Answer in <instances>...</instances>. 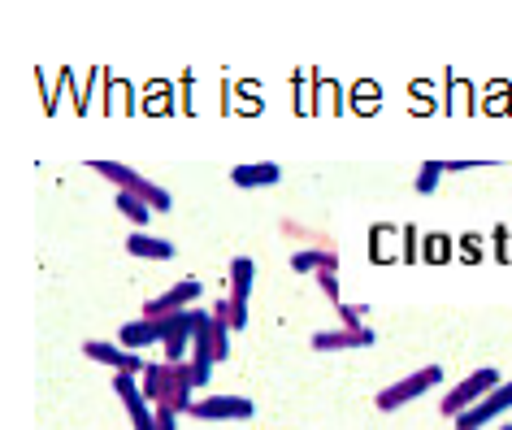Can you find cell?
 Wrapping results in <instances>:
<instances>
[{
  "label": "cell",
  "mask_w": 512,
  "mask_h": 430,
  "mask_svg": "<svg viewBox=\"0 0 512 430\" xmlns=\"http://www.w3.org/2000/svg\"><path fill=\"white\" fill-rule=\"evenodd\" d=\"M499 430H512V422H504V426H499Z\"/></svg>",
  "instance_id": "7402d4cb"
},
{
  "label": "cell",
  "mask_w": 512,
  "mask_h": 430,
  "mask_svg": "<svg viewBox=\"0 0 512 430\" xmlns=\"http://www.w3.org/2000/svg\"><path fill=\"white\" fill-rule=\"evenodd\" d=\"M113 387H118L122 409L131 417L135 430H157V409H152V400L144 396V387H139L135 374H113Z\"/></svg>",
  "instance_id": "8992f818"
},
{
  "label": "cell",
  "mask_w": 512,
  "mask_h": 430,
  "mask_svg": "<svg viewBox=\"0 0 512 430\" xmlns=\"http://www.w3.org/2000/svg\"><path fill=\"white\" fill-rule=\"evenodd\" d=\"M291 270L296 274H322V270H339V252L330 244H313V248H300L291 257Z\"/></svg>",
  "instance_id": "4fadbf2b"
},
{
  "label": "cell",
  "mask_w": 512,
  "mask_h": 430,
  "mask_svg": "<svg viewBox=\"0 0 512 430\" xmlns=\"http://www.w3.org/2000/svg\"><path fill=\"white\" fill-rule=\"evenodd\" d=\"M200 296H204L200 278H183V283H174V287H170V292H165V296L148 300L139 318H165V313H183V309H191V305H196Z\"/></svg>",
  "instance_id": "30bf717a"
},
{
  "label": "cell",
  "mask_w": 512,
  "mask_h": 430,
  "mask_svg": "<svg viewBox=\"0 0 512 430\" xmlns=\"http://www.w3.org/2000/svg\"><path fill=\"white\" fill-rule=\"evenodd\" d=\"M118 209H122V218H131L135 226H148V218H152V205H144L135 192H118Z\"/></svg>",
  "instance_id": "e0dca14e"
},
{
  "label": "cell",
  "mask_w": 512,
  "mask_h": 430,
  "mask_svg": "<svg viewBox=\"0 0 512 430\" xmlns=\"http://www.w3.org/2000/svg\"><path fill=\"white\" fill-rule=\"evenodd\" d=\"M252 278L256 265L252 257H235L230 261V331H248V296H252Z\"/></svg>",
  "instance_id": "5b68a950"
},
{
  "label": "cell",
  "mask_w": 512,
  "mask_h": 430,
  "mask_svg": "<svg viewBox=\"0 0 512 430\" xmlns=\"http://www.w3.org/2000/svg\"><path fill=\"white\" fill-rule=\"evenodd\" d=\"M230 352V326H222L213 313L196 309V331H191V370H196V387L213 378V365H222Z\"/></svg>",
  "instance_id": "7a4b0ae2"
},
{
  "label": "cell",
  "mask_w": 512,
  "mask_h": 430,
  "mask_svg": "<svg viewBox=\"0 0 512 430\" xmlns=\"http://www.w3.org/2000/svg\"><path fill=\"white\" fill-rule=\"evenodd\" d=\"M499 383H504V378H499V370H495V365H486V370L469 374L460 387L447 391V400L439 404V413H443V417H460V413H469L473 404H482V400L491 396V391H495Z\"/></svg>",
  "instance_id": "277c9868"
},
{
  "label": "cell",
  "mask_w": 512,
  "mask_h": 430,
  "mask_svg": "<svg viewBox=\"0 0 512 430\" xmlns=\"http://www.w3.org/2000/svg\"><path fill=\"white\" fill-rule=\"evenodd\" d=\"M339 318H343V326H365V309L343 300V305H339Z\"/></svg>",
  "instance_id": "ffe728a7"
},
{
  "label": "cell",
  "mask_w": 512,
  "mask_h": 430,
  "mask_svg": "<svg viewBox=\"0 0 512 430\" xmlns=\"http://www.w3.org/2000/svg\"><path fill=\"white\" fill-rule=\"evenodd\" d=\"M508 409H512V378H508V383H499L482 404H473L469 413H460L456 426H465V430H486V426L495 422V417H504Z\"/></svg>",
  "instance_id": "9c48e42d"
},
{
  "label": "cell",
  "mask_w": 512,
  "mask_h": 430,
  "mask_svg": "<svg viewBox=\"0 0 512 430\" xmlns=\"http://www.w3.org/2000/svg\"><path fill=\"white\" fill-rule=\"evenodd\" d=\"M157 430H178V413L174 409H157Z\"/></svg>",
  "instance_id": "44dd1931"
},
{
  "label": "cell",
  "mask_w": 512,
  "mask_h": 430,
  "mask_svg": "<svg viewBox=\"0 0 512 430\" xmlns=\"http://www.w3.org/2000/svg\"><path fill=\"white\" fill-rule=\"evenodd\" d=\"M165 331H170V313H165V318H135L118 331V344L126 352H144L148 344H161Z\"/></svg>",
  "instance_id": "8fae6325"
},
{
  "label": "cell",
  "mask_w": 512,
  "mask_h": 430,
  "mask_svg": "<svg viewBox=\"0 0 512 430\" xmlns=\"http://www.w3.org/2000/svg\"><path fill=\"white\" fill-rule=\"evenodd\" d=\"M144 396L152 400V409H174V413H187L191 404V391H196V370L191 361H148L144 378H139Z\"/></svg>",
  "instance_id": "6da1fadb"
},
{
  "label": "cell",
  "mask_w": 512,
  "mask_h": 430,
  "mask_svg": "<svg viewBox=\"0 0 512 430\" xmlns=\"http://www.w3.org/2000/svg\"><path fill=\"white\" fill-rule=\"evenodd\" d=\"M317 287H322V296H330L335 305H343V296H339V274H335V270H322V274H317Z\"/></svg>",
  "instance_id": "d6986e66"
},
{
  "label": "cell",
  "mask_w": 512,
  "mask_h": 430,
  "mask_svg": "<svg viewBox=\"0 0 512 430\" xmlns=\"http://www.w3.org/2000/svg\"><path fill=\"white\" fill-rule=\"evenodd\" d=\"M187 413L196 417V422H248L256 413V404L243 400V396H204V400L191 404Z\"/></svg>",
  "instance_id": "52a82bcc"
},
{
  "label": "cell",
  "mask_w": 512,
  "mask_h": 430,
  "mask_svg": "<svg viewBox=\"0 0 512 430\" xmlns=\"http://www.w3.org/2000/svg\"><path fill=\"white\" fill-rule=\"evenodd\" d=\"M439 383H443V365H421L417 374H408V378H400V383L382 387L378 396H374V404H378L382 413H391V409H404L408 400L426 396V391H434Z\"/></svg>",
  "instance_id": "3957f363"
},
{
  "label": "cell",
  "mask_w": 512,
  "mask_h": 430,
  "mask_svg": "<svg viewBox=\"0 0 512 430\" xmlns=\"http://www.w3.org/2000/svg\"><path fill=\"white\" fill-rule=\"evenodd\" d=\"M126 252H131V257H144V261H170L174 257V244H170V239H157V235L135 231L131 239H126Z\"/></svg>",
  "instance_id": "9a60e30c"
},
{
  "label": "cell",
  "mask_w": 512,
  "mask_h": 430,
  "mask_svg": "<svg viewBox=\"0 0 512 430\" xmlns=\"http://www.w3.org/2000/svg\"><path fill=\"white\" fill-rule=\"evenodd\" d=\"M92 170L100 174V179H109L113 187H118V192H135L139 187V179H144V174L139 170H131V166H122V161H92Z\"/></svg>",
  "instance_id": "2e32d148"
},
{
  "label": "cell",
  "mask_w": 512,
  "mask_h": 430,
  "mask_svg": "<svg viewBox=\"0 0 512 430\" xmlns=\"http://www.w3.org/2000/svg\"><path fill=\"white\" fill-rule=\"evenodd\" d=\"M83 352H87L92 361L109 365L113 374H135V378H144V370H148V361L139 357V352H126L122 344H105V339H87Z\"/></svg>",
  "instance_id": "ba28073f"
},
{
  "label": "cell",
  "mask_w": 512,
  "mask_h": 430,
  "mask_svg": "<svg viewBox=\"0 0 512 430\" xmlns=\"http://www.w3.org/2000/svg\"><path fill=\"white\" fill-rule=\"evenodd\" d=\"M374 344V331L369 326H343V331H317L313 348L317 352H348V348H369Z\"/></svg>",
  "instance_id": "7c38bea8"
},
{
  "label": "cell",
  "mask_w": 512,
  "mask_h": 430,
  "mask_svg": "<svg viewBox=\"0 0 512 430\" xmlns=\"http://www.w3.org/2000/svg\"><path fill=\"white\" fill-rule=\"evenodd\" d=\"M439 179H443V161H421L413 187H417L421 196H430V192H439Z\"/></svg>",
  "instance_id": "ac0fdd59"
},
{
  "label": "cell",
  "mask_w": 512,
  "mask_h": 430,
  "mask_svg": "<svg viewBox=\"0 0 512 430\" xmlns=\"http://www.w3.org/2000/svg\"><path fill=\"white\" fill-rule=\"evenodd\" d=\"M456 430H465V426H456Z\"/></svg>",
  "instance_id": "603a6c76"
},
{
  "label": "cell",
  "mask_w": 512,
  "mask_h": 430,
  "mask_svg": "<svg viewBox=\"0 0 512 430\" xmlns=\"http://www.w3.org/2000/svg\"><path fill=\"white\" fill-rule=\"evenodd\" d=\"M278 179H283V170H278L274 161H256V166H235V170H230V183L248 187V192H252V187H274Z\"/></svg>",
  "instance_id": "5bb4252c"
}]
</instances>
